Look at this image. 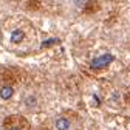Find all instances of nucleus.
Wrapping results in <instances>:
<instances>
[{
	"instance_id": "nucleus-1",
	"label": "nucleus",
	"mask_w": 130,
	"mask_h": 130,
	"mask_svg": "<svg viewBox=\"0 0 130 130\" xmlns=\"http://www.w3.org/2000/svg\"><path fill=\"white\" fill-rule=\"evenodd\" d=\"M113 59H115V56L110 54V53L102 54V56H99V57L93 59V60H91V63H90V67H91V68H94V70L104 68V67H107L108 63H111V62H113Z\"/></svg>"
},
{
	"instance_id": "nucleus-2",
	"label": "nucleus",
	"mask_w": 130,
	"mask_h": 130,
	"mask_svg": "<svg viewBox=\"0 0 130 130\" xmlns=\"http://www.w3.org/2000/svg\"><path fill=\"white\" fill-rule=\"evenodd\" d=\"M54 125H56V130H70L71 122H70L68 118H57Z\"/></svg>"
},
{
	"instance_id": "nucleus-3",
	"label": "nucleus",
	"mask_w": 130,
	"mask_h": 130,
	"mask_svg": "<svg viewBox=\"0 0 130 130\" xmlns=\"http://www.w3.org/2000/svg\"><path fill=\"white\" fill-rule=\"evenodd\" d=\"M12 94H14V88H12L11 85H3L2 88H0V98H2L3 101L11 99Z\"/></svg>"
},
{
	"instance_id": "nucleus-4",
	"label": "nucleus",
	"mask_w": 130,
	"mask_h": 130,
	"mask_svg": "<svg viewBox=\"0 0 130 130\" xmlns=\"http://www.w3.org/2000/svg\"><path fill=\"white\" fill-rule=\"evenodd\" d=\"M23 39H25V32L22 29H14L11 32V42L12 43H20Z\"/></svg>"
},
{
	"instance_id": "nucleus-5",
	"label": "nucleus",
	"mask_w": 130,
	"mask_h": 130,
	"mask_svg": "<svg viewBox=\"0 0 130 130\" xmlns=\"http://www.w3.org/2000/svg\"><path fill=\"white\" fill-rule=\"evenodd\" d=\"M25 105H26L28 108L36 107V105H37V99H36V96H32V94L26 96V98H25Z\"/></svg>"
},
{
	"instance_id": "nucleus-6",
	"label": "nucleus",
	"mask_w": 130,
	"mask_h": 130,
	"mask_svg": "<svg viewBox=\"0 0 130 130\" xmlns=\"http://www.w3.org/2000/svg\"><path fill=\"white\" fill-rule=\"evenodd\" d=\"M53 43H57V39H48V40L42 42V48H46V46H50Z\"/></svg>"
},
{
	"instance_id": "nucleus-7",
	"label": "nucleus",
	"mask_w": 130,
	"mask_h": 130,
	"mask_svg": "<svg viewBox=\"0 0 130 130\" xmlns=\"http://www.w3.org/2000/svg\"><path fill=\"white\" fill-rule=\"evenodd\" d=\"M74 5H76L77 8H82V6L85 5V0H74Z\"/></svg>"
},
{
	"instance_id": "nucleus-8",
	"label": "nucleus",
	"mask_w": 130,
	"mask_h": 130,
	"mask_svg": "<svg viewBox=\"0 0 130 130\" xmlns=\"http://www.w3.org/2000/svg\"><path fill=\"white\" fill-rule=\"evenodd\" d=\"M9 130H20L19 127H12V128H9Z\"/></svg>"
}]
</instances>
